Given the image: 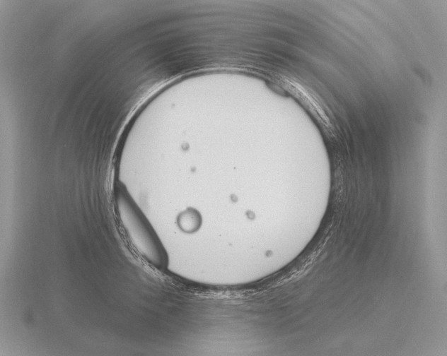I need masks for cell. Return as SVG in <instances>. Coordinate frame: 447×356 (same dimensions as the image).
<instances>
[{"instance_id":"1","label":"cell","mask_w":447,"mask_h":356,"mask_svg":"<svg viewBox=\"0 0 447 356\" xmlns=\"http://www.w3.org/2000/svg\"><path fill=\"white\" fill-rule=\"evenodd\" d=\"M117 213L133 247L149 263L158 268L166 263L165 250L151 224L137 203L123 189L115 195Z\"/></svg>"},{"instance_id":"2","label":"cell","mask_w":447,"mask_h":356,"mask_svg":"<svg viewBox=\"0 0 447 356\" xmlns=\"http://www.w3.org/2000/svg\"><path fill=\"white\" fill-rule=\"evenodd\" d=\"M199 224V218L195 212L187 210L178 217V225L186 232L194 231L198 227Z\"/></svg>"}]
</instances>
